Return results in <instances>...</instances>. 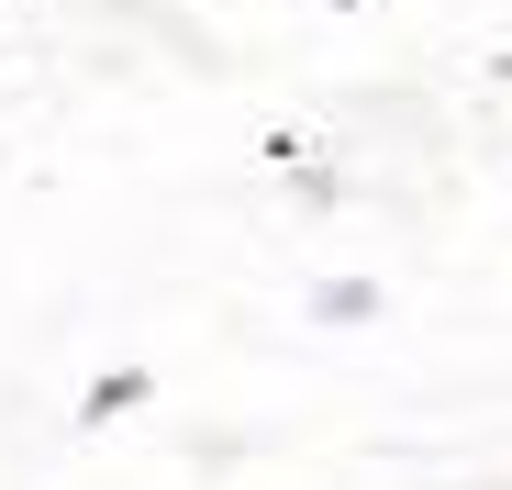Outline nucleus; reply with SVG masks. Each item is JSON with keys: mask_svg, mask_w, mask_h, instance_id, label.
<instances>
[{"mask_svg": "<svg viewBox=\"0 0 512 490\" xmlns=\"http://www.w3.org/2000/svg\"><path fill=\"white\" fill-rule=\"evenodd\" d=\"M145 390H156L145 368H112V379H90V401H78V413H90V424H112V413H134Z\"/></svg>", "mask_w": 512, "mask_h": 490, "instance_id": "f257e3e1", "label": "nucleus"}, {"mask_svg": "<svg viewBox=\"0 0 512 490\" xmlns=\"http://www.w3.org/2000/svg\"><path fill=\"white\" fill-rule=\"evenodd\" d=\"M312 312H323V323H368V312H379V290H368V279H334Z\"/></svg>", "mask_w": 512, "mask_h": 490, "instance_id": "f03ea898", "label": "nucleus"}, {"mask_svg": "<svg viewBox=\"0 0 512 490\" xmlns=\"http://www.w3.org/2000/svg\"><path fill=\"white\" fill-rule=\"evenodd\" d=\"M323 12H346V0H323Z\"/></svg>", "mask_w": 512, "mask_h": 490, "instance_id": "7ed1b4c3", "label": "nucleus"}]
</instances>
